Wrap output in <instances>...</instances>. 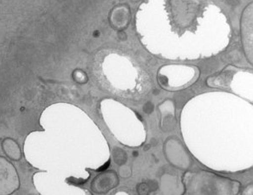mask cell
<instances>
[{
    "label": "cell",
    "instance_id": "cell-1",
    "mask_svg": "<svg viewBox=\"0 0 253 195\" xmlns=\"http://www.w3.org/2000/svg\"><path fill=\"white\" fill-rule=\"evenodd\" d=\"M183 195H236L240 183L208 172L188 174Z\"/></svg>",
    "mask_w": 253,
    "mask_h": 195
},
{
    "label": "cell",
    "instance_id": "cell-7",
    "mask_svg": "<svg viewBox=\"0 0 253 195\" xmlns=\"http://www.w3.org/2000/svg\"><path fill=\"white\" fill-rule=\"evenodd\" d=\"M120 37L122 39V38L124 37V39H126V34L125 33H120Z\"/></svg>",
    "mask_w": 253,
    "mask_h": 195
},
{
    "label": "cell",
    "instance_id": "cell-5",
    "mask_svg": "<svg viewBox=\"0 0 253 195\" xmlns=\"http://www.w3.org/2000/svg\"><path fill=\"white\" fill-rule=\"evenodd\" d=\"M150 190V188L145 183H142L138 186V193L140 195H148Z\"/></svg>",
    "mask_w": 253,
    "mask_h": 195
},
{
    "label": "cell",
    "instance_id": "cell-2",
    "mask_svg": "<svg viewBox=\"0 0 253 195\" xmlns=\"http://www.w3.org/2000/svg\"><path fill=\"white\" fill-rule=\"evenodd\" d=\"M18 177L15 168L0 158V195H8L18 188Z\"/></svg>",
    "mask_w": 253,
    "mask_h": 195
},
{
    "label": "cell",
    "instance_id": "cell-3",
    "mask_svg": "<svg viewBox=\"0 0 253 195\" xmlns=\"http://www.w3.org/2000/svg\"><path fill=\"white\" fill-rule=\"evenodd\" d=\"M119 183L117 175L114 171H108L99 175L95 178L92 184V189L97 194H105L117 186Z\"/></svg>",
    "mask_w": 253,
    "mask_h": 195
},
{
    "label": "cell",
    "instance_id": "cell-6",
    "mask_svg": "<svg viewBox=\"0 0 253 195\" xmlns=\"http://www.w3.org/2000/svg\"><path fill=\"white\" fill-rule=\"evenodd\" d=\"M144 111L148 114H150L153 111V105H152L150 102H148L145 106H144Z\"/></svg>",
    "mask_w": 253,
    "mask_h": 195
},
{
    "label": "cell",
    "instance_id": "cell-4",
    "mask_svg": "<svg viewBox=\"0 0 253 195\" xmlns=\"http://www.w3.org/2000/svg\"><path fill=\"white\" fill-rule=\"evenodd\" d=\"M114 158H115V163L118 164H123L126 161V154L123 150L120 149H115L114 151Z\"/></svg>",
    "mask_w": 253,
    "mask_h": 195
}]
</instances>
